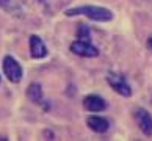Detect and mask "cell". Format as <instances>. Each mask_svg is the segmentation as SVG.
Returning a JSON list of instances; mask_svg holds the SVG:
<instances>
[{
  "instance_id": "obj_1",
  "label": "cell",
  "mask_w": 152,
  "mask_h": 141,
  "mask_svg": "<svg viewBox=\"0 0 152 141\" xmlns=\"http://www.w3.org/2000/svg\"><path fill=\"white\" fill-rule=\"evenodd\" d=\"M77 14H83L97 22H108L113 19V13L108 8L93 7V5L91 7H77V8H71L66 11V16H77Z\"/></svg>"
},
{
  "instance_id": "obj_2",
  "label": "cell",
  "mask_w": 152,
  "mask_h": 141,
  "mask_svg": "<svg viewBox=\"0 0 152 141\" xmlns=\"http://www.w3.org/2000/svg\"><path fill=\"white\" fill-rule=\"evenodd\" d=\"M107 82L110 83V86L113 88L118 94L124 96V97H130L132 96V88H130V85L127 83L126 78H124V75L110 72V74L107 75Z\"/></svg>"
},
{
  "instance_id": "obj_3",
  "label": "cell",
  "mask_w": 152,
  "mask_h": 141,
  "mask_svg": "<svg viewBox=\"0 0 152 141\" xmlns=\"http://www.w3.org/2000/svg\"><path fill=\"white\" fill-rule=\"evenodd\" d=\"M3 74L7 75V78L13 83H19L22 78V67L16 61L13 56H5L3 58Z\"/></svg>"
},
{
  "instance_id": "obj_4",
  "label": "cell",
  "mask_w": 152,
  "mask_h": 141,
  "mask_svg": "<svg viewBox=\"0 0 152 141\" xmlns=\"http://www.w3.org/2000/svg\"><path fill=\"white\" fill-rule=\"evenodd\" d=\"M133 116L137 121L140 130H141L146 137H152V116L146 108H135Z\"/></svg>"
},
{
  "instance_id": "obj_5",
  "label": "cell",
  "mask_w": 152,
  "mask_h": 141,
  "mask_svg": "<svg viewBox=\"0 0 152 141\" xmlns=\"http://www.w3.org/2000/svg\"><path fill=\"white\" fill-rule=\"evenodd\" d=\"M71 50L78 56H85V58H94V56L99 55L97 47H94L91 41H80L77 39L75 42L71 44Z\"/></svg>"
},
{
  "instance_id": "obj_6",
  "label": "cell",
  "mask_w": 152,
  "mask_h": 141,
  "mask_svg": "<svg viewBox=\"0 0 152 141\" xmlns=\"http://www.w3.org/2000/svg\"><path fill=\"white\" fill-rule=\"evenodd\" d=\"M30 53L33 58H44V56L47 55V47L44 41L39 36L36 35H31L30 36Z\"/></svg>"
},
{
  "instance_id": "obj_7",
  "label": "cell",
  "mask_w": 152,
  "mask_h": 141,
  "mask_svg": "<svg viewBox=\"0 0 152 141\" xmlns=\"http://www.w3.org/2000/svg\"><path fill=\"white\" fill-rule=\"evenodd\" d=\"M83 107L85 110L88 111H102L107 108V102L100 97V96H96V94H91V96H86L83 99Z\"/></svg>"
},
{
  "instance_id": "obj_8",
  "label": "cell",
  "mask_w": 152,
  "mask_h": 141,
  "mask_svg": "<svg viewBox=\"0 0 152 141\" xmlns=\"http://www.w3.org/2000/svg\"><path fill=\"white\" fill-rule=\"evenodd\" d=\"M88 127L96 133H105L110 129V122L102 116H89L86 119Z\"/></svg>"
},
{
  "instance_id": "obj_9",
  "label": "cell",
  "mask_w": 152,
  "mask_h": 141,
  "mask_svg": "<svg viewBox=\"0 0 152 141\" xmlns=\"http://www.w3.org/2000/svg\"><path fill=\"white\" fill-rule=\"evenodd\" d=\"M27 97H28L31 102L39 104L42 100V89H41V85L39 83H31L28 89H27Z\"/></svg>"
},
{
  "instance_id": "obj_10",
  "label": "cell",
  "mask_w": 152,
  "mask_h": 141,
  "mask_svg": "<svg viewBox=\"0 0 152 141\" xmlns=\"http://www.w3.org/2000/svg\"><path fill=\"white\" fill-rule=\"evenodd\" d=\"M77 35H78V39H80V41H91V33H89V28L86 25H83V24H80V27H78Z\"/></svg>"
},
{
  "instance_id": "obj_11",
  "label": "cell",
  "mask_w": 152,
  "mask_h": 141,
  "mask_svg": "<svg viewBox=\"0 0 152 141\" xmlns=\"http://www.w3.org/2000/svg\"><path fill=\"white\" fill-rule=\"evenodd\" d=\"M0 8L8 11V13H13V14H14V11H18L14 0H0Z\"/></svg>"
},
{
  "instance_id": "obj_12",
  "label": "cell",
  "mask_w": 152,
  "mask_h": 141,
  "mask_svg": "<svg viewBox=\"0 0 152 141\" xmlns=\"http://www.w3.org/2000/svg\"><path fill=\"white\" fill-rule=\"evenodd\" d=\"M148 47H149V49L152 50V35H151V38L148 39Z\"/></svg>"
}]
</instances>
